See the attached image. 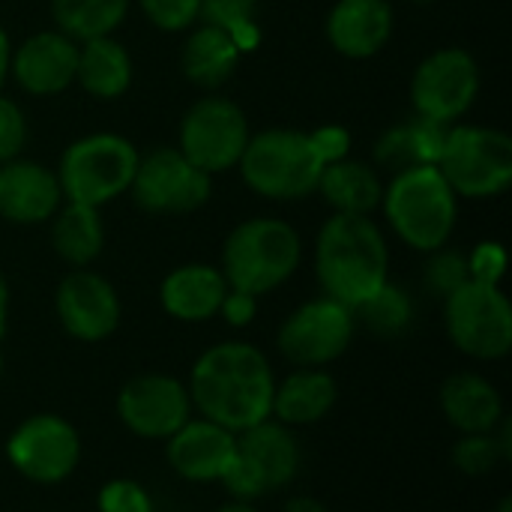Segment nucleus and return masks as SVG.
I'll use <instances>...</instances> for the list:
<instances>
[{"label": "nucleus", "mask_w": 512, "mask_h": 512, "mask_svg": "<svg viewBox=\"0 0 512 512\" xmlns=\"http://www.w3.org/2000/svg\"><path fill=\"white\" fill-rule=\"evenodd\" d=\"M285 512H330L321 501L309 498V495H297L285 504Z\"/></svg>", "instance_id": "40"}, {"label": "nucleus", "mask_w": 512, "mask_h": 512, "mask_svg": "<svg viewBox=\"0 0 512 512\" xmlns=\"http://www.w3.org/2000/svg\"><path fill=\"white\" fill-rule=\"evenodd\" d=\"M450 126L414 114L411 120L387 129L375 144V162L393 174L411 165H438Z\"/></svg>", "instance_id": "25"}, {"label": "nucleus", "mask_w": 512, "mask_h": 512, "mask_svg": "<svg viewBox=\"0 0 512 512\" xmlns=\"http://www.w3.org/2000/svg\"><path fill=\"white\" fill-rule=\"evenodd\" d=\"M132 0H51V18L75 42L111 36L129 15Z\"/></svg>", "instance_id": "29"}, {"label": "nucleus", "mask_w": 512, "mask_h": 512, "mask_svg": "<svg viewBox=\"0 0 512 512\" xmlns=\"http://www.w3.org/2000/svg\"><path fill=\"white\" fill-rule=\"evenodd\" d=\"M54 306L63 330L78 342H102L120 324V297L114 285L87 267L63 276Z\"/></svg>", "instance_id": "16"}, {"label": "nucleus", "mask_w": 512, "mask_h": 512, "mask_svg": "<svg viewBox=\"0 0 512 512\" xmlns=\"http://www.w3.org/2000/svg\"><path fill=\"white\" fill-rule=\"evenodd\" d=\"M0 375H3V354H0Z\"/></svg>", "instance_id": "46"}, {"label": "nucleus", "mask_w": 512, "mask_h": 512, "mask_svg": "<svg viewBox=\"0 0 512 512\" xmlns=\"http://www.w3.org/2000/svg\"><path fill=\"white\" fill-rule=\"evenodd\" d=\"M9 465L30 483H63L81 462L78 429L57 414H33L6 441Z\"/></svg>", "instance_id": "13"}, {"label": "nucleus", "mask_w": 512, "mask_h": 512, "mask_svg": "<svg viewBox=\"0 0 512 512\" xmlns=\"http://www.w3.org/2000/svg\"><path fill=\"white\" fill-rule=\"evenodd\" d=\"M396 27L390 0H336L327 15V42L351 60H369L387 48Z\"/></svg>", "instance_id": "20"}, {"label": "nucleus", "mask_w": 512, "mask_h": 512, "mask_svg": "<svg viewBox=\"0 0 512 512\" xmlns=\"http://www.w3.org/2000/svg\"><path fill=\"white\" fill-rule=\"evenodd\" d=\"M99 512H153V498L135 480H111L99 489Z\"/></svg>", "instance_id": "35"}, {"label": "nucleus", "mask_w": 512, "mask_h": 512, "mask_svg": "<svg viewBox=\"0 0 512 512\" xmlns=\"http://www.w3.org/2000/svg\"><path fill=\"white\" fill-rule=\"evenodd\" d=\"M465 258H468V276H471V282L501 285V279L507 273V252H504L501 243L486 240V243L474 246Z\"/></svg>", "instance_id": "36"}, {"label": "nucleus", "mask_w": 512, "mask_h": 512, "mask_svg": "<svg viewBox=\"0 0 512 512\" xmlns=\"http://www.w3.org/2000/svg\"><path fill=\"white\" fill-rule=\"evenodd\" d=\"M9 54H12V45H9V36L0 24V93H3V84L9 78Z\"/></svg>", "instance_id": "41"}, {"label": "nucleus", "mask_w": 512, "mask_h": 512, "mask_svg": "<svg viewBox=\"0 0 512 512\" xmlns=\"http://www.w3.org/2000/svg\"><path fill=\"white\" fill-rule=\"evenodd\" d=\"M219 315H222L231 327H246V324H252L255 315H258V297H252V294H246V291L228 288V294H225V300H222V306H219Z\"/></svg>", "instance_id": "38"}, {"label": "nucleus", "mask_w": 512, "mask_h": 512, "mask_svg": "<svg viewBox=\"0 0 512 512\" xmlns=\"http://www.w3.org/2000/svg\"><path fill=\"white\" fill-rule=\"evenodd\" d=\"M354 318H360L375 336L396 339L414 321V300H411V294L402 285L387 279L369 300H363L354 309Z\"/></svg>", "instance_id": "30"}, {"label": "nucleus", "mask_w": 512, "mask_h": 512, "mask_svg": "<svg viewBox=\"0 0 512 512\" xmlns=\"http://www.w3.org/2000/svg\"><path fill=\"white\" fill-rule=\"evenodd\" d=\"M216 512H258L252 504H246V501H231V504H225V507H219Z\"/></svg>", "instance_id": "43"}, {"label": "nucleus", "mask_w": 512, "mask_h": 512, "mask_svg": "<svg viewBox=\"0 0 512 512\" xmlns=\"http://www.w3.org/2000/svg\"><path fill=\"white\" fill-rule=\"evenodd\" d=\"M237 435L210 423V420H186L168 441L165 459L177 477L189 483H222L225 471L234 462Z\"/></svg>", "instance_id": "18"}, {"label": "nucleus", "mask_w": 512, "mask_h": 512, "mask_svg": "<svg viewBox=\"0 0 512 512\" xmlns=\"http://www.w3.org/2000/svg\"><path fill=\"white\" fill-rule=\"evenodd\" d=\"M441 411L462 435H483L501 423L504 399L489 378L477 372H456L441 387Z\"/></svg>", "instance_id": "22"}, {"label": "nucleus", "mask_w": 512, "mask_h": 512, "mask_svg": "<svg viewBox=\"0 0 512 512\" xmlns=\"http://www.w3.org/2000/svg\"><path fill=\"white\" fill-rule=\"evenodd\" d=\"M75 84L93 99H117L132 84V57L114 36L78 42Z\"/></svg>", "instance_id": "26"}, {"label": "nucleus", "mask_w": 512, "mask_h": 512, "mask_svg": "<svg viewBox=\"0 0 512 512\" xmlns=\"http://www.w3.org/2000/svg\"><path fill=\"white\" fill-rule=\"evenodd\" d=\"M249 120L243 108L225 96H201L180 123L177 150L204 174H222L237 168L249 144Z\"/></svg>", "instance_id": "10"}, {"label": "nucleus", "mask_w": 512, "mask_h": 512, "mask_svg": "<svg viewBox=\"0 0 512 512\" xmlns=\"http://www.w3.org/2000/svg\"><path fill=\"white\" fill-rule=\"evenodd\" d=\"M318 192L333 207V213H351V216H369L381 207L384 183L378 171L360 159H336L324 165Z\"/></svg>", "instance_id": "27"}, {"label": "nucleus", "mask_w": 512, "mask_h": 512, "mask_svg": "<svg viewBox=\"0 0 512 512\" xmlns=\"http://www.w3.org/2000/svg\"><path fill=\"white\" fill-rule=\"evenodd\" d=\"M258 0H201L198 21L228 30L240 51H252L258 45V27H255Z\"/></svg>", "instance_id": "31"}, {"label": "nucleus", "mask_w": 512, "mask_h": 512, "mask_svg": "<svg viewBox=\"0 0 512 512\" xmlns=\"http://www.w3.org/2000/svg\"><path fill=\"white\" fill-rule=\"evenodd\" d=\"M78 42L66 33L39 30L9 54V75L30 96H54L75 84Z\"/></svg>", "instance_id": "17"}, {"label": "nucleus", "mask_w": 512, "mask_h": 512, "mask_svg": "<svg viewBox=\"0 0 512 512\" xmlns=\"http://www.w3.org/2000/svg\"><path fill=\"white\" fill-rule=\"evenodd\" d=\"M495 512H512V498H504V501L498 504V510Z\"/></svg>", "instance_id": "44"}, {"label": "nucleus", "mask_w": 512, "mask_h": 512, "mask_svg": "<svg viewBox=\"0 0 512 512\" xmlns=\"http://www.w3.org/2000/svg\"><path fill=\"white\" fill-rule=\"evenodd\" d=\"M6 312H9V282L0 273V336H3V327H6Z\"/></svg>", "instance_id": "42"}, {"label": "nucleus", "mask_w": 512, "mask_h": 512, "mask_svg": "<svg viewBox=\"0 0 512 512\" xmlns=\"http://www.w3.org/2000/svg\"><path fill=\"white\" fill-rule=\"evenodd\" d=\"M147 21L165 33H180L198 24L201 0H138Z\"/></svg>", "instance_id": "34"}, {"label": "nucleus", "mask_w": 512, "mask_h": 512, "mask_svg": "<svg viewBox=\"0 0 512 512\" xmlns=\"http://www.w3.org/2000/svg\"><path fill=\"white\" fill-rule=\"evenodd\" d=\"M336 396H339V387L333 375H327L324 369H300L288 375L282 384H276L270 417H276V423L288 429L315 426L333 411Z\"/></svg>", "instance_id": "23"}, {"label": "nucleus", "mask_w": 512, "mask_h": 512, "mask_svg": "<svg viewBox=\"0 0 512 512\" xmlns=\"http://www.w3.org/2000/svg\"><path fill=\"white\" fill-rule=\"evenodd\" d=\"M300 474V444L288 426L264 420L237 435L234 462L222 483L234 501H258L273 489H285Z\"/></svg>", "instance_id": "8"}, {"label": "nucleus", "mask_w": 512, "mask_h": 512, "mask_svg": "<svg viewBox=\"0 0 512 512\" xmlns=\"http://www.w3.org/2000/svg\"><path fill=\"white\" fill-rule=\"evenodd\" d=\"M315 273L324 297L357 309L390 276V249L369 216L333 213L315 243Z\"/></svg>", "instance_id": "2"}, {"label": "nucleus", "mask_w": 512, "mask_h": 512, "mask_svg": "<svg viewBox=\"0 0 512 512\" xmlns=\"http://www.w3.org/2000/svg\"><path fill=\"white\" fill-rule=\"evenodd\" d=\"M453 345L474 360H501L512 348V306L501 285L465 282L444 300Z\"/></svg>", "instance_id": "9"}, {"label": "nucleus", "mask_w": 512, "mask_h": 512, "mask_svg": "<svg viewBox=\"0 0 512 512\" xmlns=\"http://www.w3.org/2000/svg\"><path fill=\"white\" fill-rule=\"evenodd\" d=\"M480 93V66L465 48H438L420 60L411 78L414 111L426 120L453 126L471 111Z\"/></svg>", "instance_id": "12"}, {"label": "nucleus", "mask_w": 512, "mask_h": 512, "mask_svg": "<svg viewBox=\"0 0 512 512\" xmlns=\"http://www.w3.org/2000/svg\"><path fill=\"white\" fill-rule=\"evenodd\" d=\"M324 159L309 132L267 129L249 138L237 168L243 183L270 201H300L318 192Z\"/></svg>", "instance_id": "5"}, {"label": "nucleus", "mask_w": 512, "mask_h": 512, "mask_svg": "<svg viewBox=\"0 0 512 512\" xmlns=\"http://www.w3.org/2000/svg\"><path fill=\"white\" fill-rule=\"evenodd\" d=\"M225 294H228V282L222 270L210 264H183L171 270L159 288L162 309L186 324H198L219 315Z\"/></svg>", "instance_id": "21"}, {"label": "nucleus", "mask_w": 512, "mask_h": 512, "mask_svg": "<svg viewBox=\"0 0 512 512\" xmlns=\"http://www.w3.org/2000/svg\"><path fill=\"white\" fill-rule=\"evenodd\" d=\"M51 222V246L54 252L72 264L75 270L93 264L105 249V225L99 216V207L63 201Z\"/></svg>", "instance_id": "28"}, {"label": "nucleus", "mask_w": 512, "mask_h": 512, "mask_svg": "<svg viewBox=\"0 0 512 512\" xmlns=\"http://www.w3.org/2000/svg\"><path fill=\"white\" fill-rule=\"evenodd\" d=\"M63 204L57 174L33 159L0 162V219L12 225L48 222Z\"/></svg>", "instance_id": "19"}, {"label": "nucleus", "mask_w": 512, "mask_h": 512, "mask_svg": "<svg viewBox=\"0 0 512 512\" xmlns=\"http://www.w3.org/2000/svg\"><path fill=\"white\" fill-rule=\"evenodd\" d=\"M240 57H243V51L228 30L213 27V24H198V27H192L189 39L183 42L180 69L195 87L216 90L234 75Z\"/></svg>", "instance_id": "24"}, {"label": "nucleus", "mask_w": 512, "mask_h": 512, "mask_svg": "<svg viewBox=\"0 0 512 512\" xmlns=\"http://www.w3.org/2000/svg\"><path fill=\"white\" fill-rule=\"evenodd\" d=\"M27 144V117L24 111L0 93V162L18 159Z\"/></svg>", "instance_id": "37"}, {"label": "nucleus", "mask_w": 512, "mask_h": 512, "mask_svg": "<svg viewBox=\"0 0 512 512\" xmlns=\"http://www.w3.org/2000/svg\"><path fill=\"white\" fill-rule=\"evenodd\" d=\"M381 210L405 246L417 252H435L447 246L456 228L459 198L438 165H411L396 171L384 186Z\"/></svg>", "instance_id": "3"}, {"label": "nucleus", "mask_w": 512, "mask_h": 512, "mask_svg": "<svg viewBox=\"0 0 512 512\" xmlns=\"http://www.w3.org/2000/svg\"><path fill=\"white\" fill-rule=\"evenodd\" d=\"M354 309L333 297H318L294 309L276 336V345L288 363L297 369H324L339 360L354 339Z\"/></svg>", "instance_id": "11"}, {"label": "nucleus", "mask_w": 512, "mask_h": 512, "mask_svg": "<svg viewBox=\"0 0 512 512\" xmlns=\"http://www.w3.org/2000/svg\"><path fill=\"white\" fill-rule=\"evenodd\" d=\"M138 156L135 144L114 132H93L72 141L54 171L63 201L102 207L120 198L132 186Z\"/></svg>", "instance_id": "6"}, {"label": "nucleus", "mask_w": 512, "mask_h": 512, "mask_svg": "<svg viewBox=\"0 0 512 512\" xmlns=\"http://www.w3.org/2000/svg\"><path fill=\"white\" fill-rule=\"evenodd\" d=\"M135 204L147 213H192L210 201L213 177L195 168L177 147H156L138 156L129 186Z\"/></svg>", "instance_id": "14"}, {"label": "nucleus", "mask_w": 512, "mask_h": 512, "mask_svg": "<svg viewBox=\"0 0 512 512\" xmlns=\"http://www.w3.org/2000/svg\"><path fill=\"white\" fill-rule=\"evenodd\" d=\"M501 450L492 438V432L483 435H462L453 447V465L468 477H486L501 465Z\"/></svg>", "instance_id": "33"}, {"label": "nucleus", "mask_w": 512, "mask_h": 512, "mask_svg": "<svg viewBox=\"0 0 512 512\" xmlns=\"http://www.w3.org/2000/svg\"><path fill=\"white\" fill-rule=\"evenodd\" d=\"M438 171L456 198H495L512 183V138L495 126L453 123L438 159Z\"/></svg>", "instance_id": "7"}, {"label": "nucleus", "mask_w": 512, "mask_h": 512, "mask_svg": "<svg viewBox=\"0 0 512 512\" xmlns=\"http://www.w3.org/2000/svg\"><path fill=\"white\" fill-rule=\"evenodd\" d=\"M411 3H417V6H429V3H435V0H411Z\"/></svg>", "instance_id": "45"}, {"label": "nucleus", "mask_w": 512, "mask_h": 512, "mask_svg": "<svg viewBox=\"0 0 512 512\" xmlns=\"http://www.w3.org/2000/svg\"><path fill=\"white\" fill-rule=\"evenodd\" d=\"M303 243L291 222L258 216L240 222L222 246V276L228 288L252 297L285 285L300 267Z\"/></svg>", "instance_id": "4"}, {"label": "nucleus", "mask_w": 512, "mask_h": 512, "mask_svg": "<svg viewBox=\"0 0 512 512\" xmlns=\"http://www.w3.org/2000/svg\"><path fill=\"white\" fill-rule=\"evenodd\" d=\"M309 135H312V141H315V147H318V153H321V159L327 165L348 156V141L351 138H348V132L342 126H324L318 132H309Z\"/></svg>", "instance_id": "39"}, {"label": "nucleus", "mask_w": 512, "mask_h": 512, "mask_svg": "<svg viewBox=\"0 0 512 512\" xmlns=\"http://www.w3.org/2000/svg\"><path fill=\"white\" fill-rule=\"evenodd\" d=\"M426 288L429 294L447 300L453 291H459L465 282H471L468 276V258L456 249H435L429 252V261H426Z\"/></svg>", "instance_id": "32"}, {"label": "nucleus", "mask_w": 512, "mask_h": 512, "mask_svg": "<svg viewBox=\"0 0 512 512\" xmlns=\"http://www.w3.org/2000/svg\"><path fill=\"white\" fill-rule=\"evenodd\" d=\"M273 393V366L264 351L249 342H219L207 348L189 375L192 408L234 435L270 420Z\"/></svg>", "instance_id": "1"}, {"label": "nucleus", "mask_w": 512, "mask_h": 512, "mask_svg": "<svg viewBox=\"0 0 512 512\" xmlns=\"http://www.w3.org/2000/svg\"><path fill=\"white\" fill-rule=\"evenodd\" d=\"M117 417L138 438L168 441L192 417L189 387L171 375H138L123 384Z\"/></svg>", "instance_id": "15"}]
</instances>
